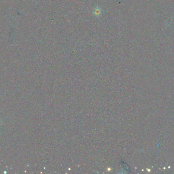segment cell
Masks as SVG:
<instances>
[{
	"instance_id": "6da1fadb",
	"label": "cell",
	"mask_w": 174,
	"mask_h": 174,
	"mask_svg": "<svg viewBox=\"0 0 174 174\" xmlns=\"http://www.w3.org/2000/svg\"><path fill=\"white\" fill-rule=\"evenodd\" d=\"M101 13V10L99 8L96 9L94 11V14L96 16H99Z\"/></svg>"
}]
</instances>
